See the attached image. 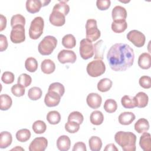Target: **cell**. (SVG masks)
Here are the masks:
<instances>
[{"label": "cell", "instance_id": "50", "mask_svg": "<svg viewBox=\"0 0 151 151\" xmlns=\"http://www.w3.org/2000/svg\"><path fill=\"white\" fill-rule=\"evenodd\" d=\"M76 150H81V151H86V144L82 142H78L74 144L73 151H76Z\"/></svg>", "mask_w": 151, "mask_h": 151}, {"label": "cell", "instance_id": "48", "mask_svg": "<svg viewBox=\"0 0 151 151\" xmlns=\"http://www.w3.org/2000/svg\"><path fill=\"white\" fill-rule=\"evenodd\" d=\"M111 5L110 0H97L96 1V6L99 10L104 11L107 10Z\"/></svg>", "mask_w": 151, "mask_h": 151}, {"label": "cell", "instance_id": "2", "mask_svg": "<svg viewBox=\"0 0 151 151\" xmlns=\"http://www.w3.org/2000/svg\"><path fill=\"white\" fill-rule=\"evenodd\" d=\"M115 142L124 151H135L136 136L130 132H117L114 135Z\"/></svg>", "mask_w": 151, "mask_h": 151}, {"label": "cell", "instance_id": "38", "mask_svg": "<svg viewBox=\"0 0 151 151\" xmlns=\"http://www.w3.org/2000/svg\"><path fill=\"white\" fill-rule=\"evenodd\" d=\"M32 128L35 133L42 134L45 132L47 129V126L44 122L38 120L33 123Z\"/></svg>", "mask_w": 151, "mask_h": 151}, {"label": "cell", "instance_id": "40", "mask_svg": "<svg viewBox=\"0 0 151 151\" xmlns=\"http://www.w3.org/2000/svg\"><path fill=\"white\" fill-rule=\"evenodd\" d=\"M55 91L58 94H59L61 96V97H62L64 94L65 88H64V86L61 83L58 82H55V83H51L48 89V91Z\"/></svg>", "mask_w": 151, "mask_h": 151}, {"label": "cell", "instance_id": "7", "mask_svg": "<svg viewBox=\"0 0 151 151\" xmlns=\"http://www.w3.org/2000/svg\"><path fill=\"white\" fill-rule=\"evenodd\" d=\"M80 54L84 60H88L94 55V47L92 42L87 38L81 40L80 42Z\"/></svg>", "mask_w": 151, "mask_h": 151}, {"label": "cell", "instance_id": "30", "mask_svg": "<svg viewBox=\"0 0 151 151\" xmlns=\"http://www.w3.org/2000/svg\"><path fill=\"white\" fill-rule=\"evenodd\" d=\"M12 100L11 97L6 94L0 96V109L5 111L8 110L12 106Z\"/></svg>", "mask_w": 151, "mask_h": 151}, {"label": "cell", "instance_id": "21", "mask_svg": "<svg viewBox=\"0 0 151 151\" xmlns=\"http://www.w3.org/2000/svg\"><path fill=\"white\" fill-rule=\"evenodd\" d=\"M139 145L145 151H150L151 150L150 134L149 133L146 132L143 133L140 137Z\"/></svg>", "mask_w": 151, "mask_h": 151}, {"label": "cell", "instance_id": "18", "mask_svg": "<svg viewBox=\"0 0 151 151\" xmlns=\"http://www.w3.org/2000/svg\"><path fill=\"white\" fill-rule=\"evenodd\" d=\"M138 65L143 70H147L151 67V57L150 54L143 52L141 54L138 58Z\"/></svg>", "mask_w": 151, "mask_h": 151}, {"label": "cell", "instance_id": "17", "mask_svg": "<svg viewBox=\"0 0 151 151\" xmlns=\"http://www.w3.org/2000/svg\"><path fill=\"white\" fill-rule=\"evenodd\" d=\"M57 147L61 151H67L71 146V141L68 136L62 135L57 140Z\"/></svg>", "mask_w": 151, "mask_h": 151}, {"label": "cell", "instance_id": "46", "mask_svg": "<svg viewBox=\"0 0 151 151\" xmlns=\"http://www.w3.org/2000/svg\"><path fill=\"white\" fill-rule=\"evenodd\" d=\"M14 74L10 71H5L3 73L1 80L2 82L6 84H9L12 83L14 81Z\"/></svg>", "mask_w": 151, "mask_h": 151}, {"label": "cell", "instance_id": "20", "mask_svg": "<svg viewBox=\"0 0 151 151\" xmlns=\"http://www.w3.org/2000/svg\"><path fill=\"white\" fill-rule=\"evenodd\" d=\"M136 119L134 114L130 111H125L122 113L118 117L119 122L122 125H129Z\"/></svg>", "mask_w": 151, "mask_h": 151}, {"label": "cell", "instance_id": "14", "mask_svg": "<svg viewBox=\"0 0 151 151\" xmlns=\"http://www.w3.org/2000/svg\"><path fill=\"white\" fill-rule=\"evenodd\" d=\"M86 102L90 108L96 109L100 107L102 102V99L98 93H91L87 96Z\"/></svg>", "mask_w": 151, "mask_h": 151}, {"label": "cell", "instance_id": "54", "mask_svg": "<svg viewBox=\"0 0 151 151\" xmlns=\"http://www.w3.org/2000/svg\"><path fill=\"white\" fill-rule=\"evenodd\" d=\"M18 147H19V146H17L15 148H13L12 149H11V150H19V149H21L22 150H24V149H22V147H19V149H18Z\"/></svg>", "mask_w": 151, "mask_h": 151}, {"label": "cell", "instance_id": "34", "mask_svg": "<svg viewBox=\"0 0 151 151\" xmlns=\"http://www.w3.org/2000/svg\"><path fill=\"white\" fill-rule=\"evenodd\" d=\"M31 132L27 129H22L16 133V138L20 142H25L31 137Z\"/></svg>", "mask_w": 151, "mask_h": 151}, {"label": "cell", "instance_id": "49", "mask_svg": "<svg viewBox=\"0 0 151 151\" xmlns=\"http://www.w3.org/2000/svg\"><path fill=\"white\" fill-rule=\"evenodd\" d=\"M8 41L6 36L3 34H0V51L2 52L6 50L8 48Z\"/></svg>", "mask_w": 151, "mask_h": 151}, {"label": "cell", "instance_id": "15", "mask_svg": "<svg viewBox=\"0 0 151 151\" xmlns=\"http://www.w3.org/2000/svg\"><path fill=\"white\" fill-rule=\"evenodd\" d=\"M111 17L113 21L126 19L127 17L126 9L122 6H116L112 9Z\"/></svg>", "mask_w": 151, "mask_h": 151}, {"label": "cell", "instance_id": "32", "mask_svg": "<svg viewBox=\"0 0 151 151\" xmlns=\"http://www.w3.org/2000/svg\"><path fill=\"white\" fill-rule=\"evenodd\" d=\"M97 89L101 92L108 91L112 86V81L107 78L101 79L97 83Z\"/></svg>", "mask_w": 151, "mask_h": 151}, {"label": "cell", "instance_id": "33", "mask_svg": "<svg viewBox=\"0 0 151 151\" xmlns=\"http://www.w3.org/2000/svg\"><path fill=\"white\" fill-rule=\"evenodd\" d=\"M47 120L51 124H57L61 120V115L60 113L56 110L49 111L46 117Z\"/></svg>", "mask_w": 151, "mask_h": 151}, {"label": "cell", "instance_id": "22", "mask_svg": "<svg viewBox=\"0 0 151 151\" xmlns=\"http://www.w3.org/2000/svg\"><path fill=\"white\" fill-rule=\"evenodd\" d=\"M12 142V134L6 131L2 132L0 134V148L5 149L9 146Z\"/></svg>", "mask_w": 151, "mask_h": 151}, {"label": "cell", "instance_id": "19", "mask_svg": "<svg viewBox=\"0 0 151 151\" xmlns=\"http://www.w3.org/2000/svg\"><path fill=\"white\" fill-rule=\"evenodd\" d=\"M26 9L31 14H35L40 11L42 6L41 1L40 0H27L26 1Z\"/></svg>", "mask_w": 151, "mask_h": 151}, {"label": "cell", "instance_id": "36", "mask_svg": "<svg viewBox=\"0 0 151 151\" xmlns=\"http://www.w3.org/2000/svg\"><path fill=\"white\" fill-rule=\"evenodd\" d=\"M42 94V91L40 87H32L28 91V96L31 100H37L40 99Z\"/></svg>", "mask_w": 151, "mask_h": 151}, {"label": "cell", "instance_id": "41", "mask_svg": "<svg viewBox=\"0 0 151 151\" xmlns=\"http://www.w3.org/2000/svg\"><path fill=\"white\" fill-rule=\"evenodd\" d=\"M31 82H32L31 77L26 73L21 74L18 78V80H17V83L18 84L22 85L25 87H28L31 84Z\"/></svg>", "mask_w": 151, "mask_h": 151}, {"label": "cell", "instance_id": "1", "mask_svg": "<svg viewBox=\"0 0 151 151\" xmlns=\"http://www.w3.org/2000/svg\"><path fill=\"white\" fill-rule=\"evenodd\" d=\"M107 59L113 71H124L133 64L134 53L133 48L128 44L116 43L107 52Z\"/></svg>", "mask_w": 151, "mask_h": 151}, {"label": "cell", "instance_id": "35", "mask_svg": "<svg viewBox=\"0 0 151 151\" xmlns=\"http://www.w3.org/2000/svg\"><path fill=\"white\" fill-rule=\"evenodd\" d=\"M25 67L30 73L35 72L38 68V62L37 60L33 57L27 58L25 61Z\"/></svg>", "mask_w": 151, "mask_h": 151}, {"label": "cell", "instance_id": "13", "mask_svg": "<svg viewBox=\"0 0 151 151\" xmlns=\"http://www.w3.org/2000/svg\"><path fill=\"white\" fill-rule=\"evenodd\" d=\"M49 21L54 26L61 27L65 23V15L58 11L52 9V12L50 15Z\"/></svg>", "mask_w": 151, "mask_h": 151}, {"label": "cell", "instance_id": "51", "mask_svg": "<svg viewBox=\"0 0 151 151\" xmlns=\"http://www.w3.org/2000/svg\"><path fill=\"white\" fill-rule=\"evenodd\" d=\"M6 18L2 14L0 15V31H2L4 30L6 26Z\"/></svg>", "mask_w": 151, "mask_h": 151}, {"label": "cell", "instance_id": "4", "mask_svg": "<svg viewBox=\"0 0 151 151\" xmlns=\"http://www.w3.org/2000/svg\"><path fill=\"white\" fill-rule=\"evenodd\" d=\"M44 21L41 17H37L31 21L29 28V36L32 40H37L42 34Z\"/></svg>", "mask_w": 151, "mask_h": 151}, {"label": "cell", "instance_id": "6", "mask_svg": "<svg viewBox=\"0 0 151 151\" xmlns=\"http://www.w3.org/2000/svg\"><path fill=\"white\" fill-rule=\"evenodd\" d=\"M86 38L92 41L98 40L100 35V31L97 28V21L94 19H87L86 24Z\"/></svg>", "mask_w": 151, "mask_h": 151}, {"label": "cell", "instance_id": "52", "mask_svg": "<svg viewBox=\"0 0 151 151\" xmlns=\"http://www.w3.org/2000/svg\"><path fill=\"white\" fill-rule=\"evenodd\" d=\"M104 151H118V149L116 147L114 143H109L107 145L104 149Z\"/></svg>", "mask_w": 151, "mask_h": 151}, {"label": "cell", "instance_id": "44", "mask_svg": "<svg viewBox=\"0 0 151 151\" xmlns=\"http://www.w3.org/2000/svg\"><path fill=\"white\" fill-rule=\"evenodd\" d=\"M11 90L12 93L16 97L23 96L25 92V87L18 83L12 86Z\"/></svg>", "mask_w": 151, "mask_h": 151}, {"label": "cell", "instance_id": "11", "mask_svg": "<svg viewBox=\"0 0 151 151\" xmlns=\"http://www.w3.org/2000/svg\"><path fill=\"white\" fill-rule=\"evenodd\" d=\"M48 146V140L44 137L35 138L29 144L28 149L29 151H44Z\"/></svg>", "mask_w": 151, "mask_h": 151}, {"label": "cell", "instance_id": "23", "mask_svg": "<svg viewBox=\"0 0 151 151\" xmlns=\"http://www.w3.org/2000/svg\"><path fill=\"white\" fill-rule=\"evenodd\" d=\"M149 123L148 120L145 118L139 119L134 124V130L138 133H143L149 129Z\"/></svg>", "mask_w": 151, "mask_h": 151}, {"label": "cell", "instance_id": "47", "mask_svg": "<svg viewBox=\"0 0 151 151\" xmlns=\"http://www.w3.org/2000/svg\"><path fill=\"white\" fill-rule=\"evenodd\" d=\"M139 83L144 88H150L151 87V78L147 76H143L139 78Z\"/></svg>", "mask_w": 151, "mask_h": 151}, {"label": "cell", "instance_id": "12", "mask_svg": "<svg viewBox=\"0 0 151 151\" xmlns=\"http://www.w3.org/2000/svg\"><path fill=\"white\" fill-rule=\"evenodd\" d=\"M61 100V96L52 91H48L44 98V103L47 107H52L58 105Z\"/></svg>", "mask_w": 151, "mask_h": 151}, {"label": "cell", "instance_id": "16", "mask_svg": "<svg viewBox=\"0 0 151 151\" xmlns=\"http://www.w3.org/2000/svg\"><path fill=\"white\" fill-rule=\"evenodd\" d=\"M94 58L95 60H103L104 51L106 48L104 41L101 40L96 42L94 45Z\"/></svg>", "mask_w": 151, "mask_h": 151}, {"label": "cell", "instance_id": "5", "mask_svg": "<svg viewBox=\"0 0 151 151\" xmlns=\"http://www.w3.org/2000/svg\"><path fill=\"white\" fill-rule=\"evenodd\" d=\"M86 70L90 77H97L105 73L106 65L101 60H95L87 64Z\"/></svg>", "mask_w": 151, "mask_h": 151}, {"label": "cell", "instance_id": "37", "mask_svg": "<svg viewBox=\"0 0 151 151\" xmlns=\"http://www.w3.org/2000/svg\"><path fill=\"white\" fill-rule=\"evenodd\" d=\"M52 9L58 11L65 16L70 12V6L66 3L65 1H60L58 3L56 4L54 6Z\"/></svg>", "mask_w": 151, "mask_h": 151}, {"label": "cell", "instance_id": "31", "mask_svg": "<svg viewBox=\"0 0 151 151\" xmlns=\"http://www.w3.org/2000/svg\"><path fill=\"white\" fill-rule=\"evenodd\" d=\"M62 45L66 48H73L76 45V40L72 34H67L62 38Z\"/></svg>", "mask_w": 151, "mask_h": 151}, {"label": "cell", "instance_id": "24", "mask_svg": "<svg viewBox=\"0 0 151 151\" xmlns=\"http://www.w3.org/2000/svg\"><path fill=\"white\" fill-rule=\"evenodd\" d=\"M41 69L44 73L50 74L55 71V63L50 59H45L41 64Z\"/></svg>", "mask_w": 151, "mask_h": 151}, {"label": "cell", "instance_id": "43", "mask_svg": "<svg viewBox=\"0 0 151 151\" xmlns=\"http://www.w3.org/2000/svg\"><path fill=\"white\" fill-rule=\"evenodd\" d=\"M25 18L21 14H16L12 17L11 19V25L12 27L17 25H22L25 26Z\"/></svg>", "mask_w": 151, "mask_h": 151}, {"label": "cell", "instance_id": "26", "mask_svg": "<svg viewBox=\"0 0 151 151\" xmlns=\"http://www.w3.org/2000/svg\"><path fill=\"white\" fill-rule=\"evenodd\" d=\"M121 103L123 107L126 109H133L137 106L135 97L128 95H125L122 97Z\"/></svg>", "mask_w": 151, "mask_h": 151}, {"label": "cell", "instance_id": "53", "mask_svg": "<svg viewBox=\"0 0 151 151\" xmlns=\"http://www.w3.org/2000/svg\"><path fill=\"white\" fill-rule=\"evenodd\" d=\"M51 1H47V0H42L41 1V2H42V6H47Z\"/></svg>", "mask_w": 151, "mask_h": 151}, {"label": "cell", "instance_id": "8", "mask_svg": "<svg viewBox=\"0 0 151 151\" xmlns=\"http://www.w3.org/2000/svg\"><path fill=\"white\" fill-rule=\"evenodd\" d=\"M11 41L14 44H19L25 40V28L22 25H17L12 27L10 34Z\"/></svg>", "mask_w": 151, "mask_h": 151}, {"label": "cell", "instance_id": "25", "mask_svg": "<svg viewBox=\"0 0 151 151\" xmlns=\"http://www.w3.org/2000/svg\"><path fill=\"white\" fill-rule=\"evenodd\" d=\"M111 29L115 33H122L127 28V24L126 19L113 21L111 23Z\"/></svg>", "mask_w": 151, "mask_h": 151}, {"label": "cell", "instance_id": "3", "mask_svg": "<svg viewBox=\"0 0 151 151\" xmlns=\"http://www.w3.org/2000/svg\"><path fill=\"white\" fill-rule=\"evenodd\" d=\"M57 45V40L52 35L45 36L39 43L38 52L42 55H50Z\"/></svg>", "mask_w": 151, "mask_h": 151}, {"label": "cell", "instance_id": "29", "mask_svg": "<svg viewBox=\"0 0 151 151\" xmlns=\"http://www.w3.org/2000/svg\"><path fill=\"white\" fill-rule=\"evenodd\" d=\"M88 145L91 150L99 151L102 147V141L98 136H91L88 140Z\"/></svg>", "mask_w": 151, "mask_h": 151}, {"label": "cell", "instance_id": "27", "mask_svg": "<svg viewBox=\"0 0 151 151\" xmlns=\"http://www.w3.org/2000/svg\"><path fill=\"white\" fill-rule=\"evenodd\" d=\"M134 97L137 103L136 107L139 108H144L147 105L149 101V97L145 93L142 91L139 92L136 94Z\"/></svg>", "mask_w": 151, "mask_h": 151}, {"label": "cell", "instance_id": "45", "mask_svg": "<svg viewBox=\"0 0 151 151\" xmlns=\"http://www.w3.org/2000/svg\"><path fill=\"white\" fill-rule=\"evenodd\" d=\"M84 120V117L83 114L77 111H74L71 112L68 117V121H73L78 123V124H81Z\"/></svg>", "mask_w": 151, "mask_h": 151}, {"label": "cell", "instance_id": "39", "mask_svg": "<svg viewBox=\"0 0 151 151\" xmlns=\"http://www.w3.org/2000/svg\"><path fill=\"white\" fill-rule=\"evenodd\" d=\"M103 107L106 112L112 113L116 111L117 109V104L114 100L109 99L105 101Z\"/></svg>", "mask_w": 151, "mask_h": 151}, {"label": "cell", "instance_id": "28", "mask_svg": "<svg viewBox=\"0 0 151 151\" xmlns=\"http://www.w3.org/2000/svg\"><path fill=\"white\" fill-rule=\"evenodd\" d=\"M90 122L96 126L100 125L104 121V116L101 111L99 110L93 111L90 116Z\"/></svg>", "mask_w": 151, "mask_h": 151}, {"label": "cell", "instance_id": "10", "mask_svg": "<svg viewBox=\"0 0 151 151\" xmlns=\"http://www.w3.org/2000/svg\"><path fill=\"white\" fill-rule=\"evenodd\" d=\"M57 58L59 62L61 64H73L76 62L77 60V56L73 51L62 50L58 54Z\"/></svg>", "mask_w": 151, "mask_h": 151}, {"label": "cell", "instance_id": "9", "mask_svg": "<svg viewBox=\"0 0 151 151\" xmlns=\"http://www.w3.org/2000/svg\"><path fill=\"white\" fill-rule=\"evenodd\" d=\"M126 37L127 40L132 42L133 45L137 47H142L145 44V35L142 32L138 30L133 29L129 31Z\"/></svg>", "mask_w": 151, "mask_h": 151}, {"label": "cell", "instance_id": "42", "mask_svg": "<svg viewBox=\"0 0 151 151\" xmlns=\"http://www.w3.org/2000/svg\"><path fill=\"white\" fill-rule=\"evenodd\" d=\"M80 129V124L76 122L68 121L65 124V130L70 133H75L78 131Z\"/></svg>", "mask_w": 151, "mask_h": 151}]
</instances>
